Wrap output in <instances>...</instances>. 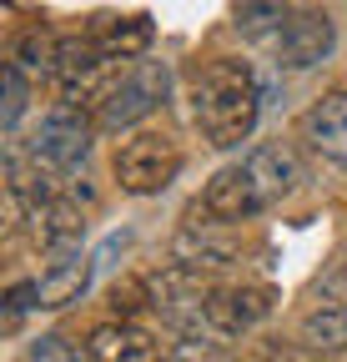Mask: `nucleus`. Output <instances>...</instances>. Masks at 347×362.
<instances>
[{
	"instance_id": "nucleus-12",
	"label": "nucleus",
	"mask_w": 347,
	"mask_h": 362,
	"mask_svg": "<svg viewBox=\"0 0 347 362\" xmlns=\"http://www.w3.org/2000/svg\"><path fill=\"white\" fill-rule=\"evenodd\" d=\"M302 136L332 161H347V90L322 96L307 116H302Z\"/></svg>"
},
{
	"instance_id": "nucleus-5",
	"label": "nucleus",
	"mask_w": 347,
	"mask_h": 362,
	"mask_svg": "<svg viewBox=\"0 0 347 362\" xmlns=\"http://www.w3.org/2000/svg\"><path fill=\"white\" fill-rule=\"evenodd\" d=\"M86 151H91V126L76 106H56L30 136V161L46 171H71L86 161Z\"/></svg>"
},
{
	"instance_id": "nucleus-18",
	"label": "nucleus",
	"mask_w": 347,
	"mask_h": 362,
	"mask_svg": "<svg viewBox=\"0 0 347 362\" xmlns=\"http://www.w3.org/2000/svg\"><path fill=\"white\" fill-rule=\"evenodd\" d=\"M166 362H232V352L216 337H206V332H192V337H182L166 352Z\"/></svg>"
},
{
	"instance_id": "nucleus-6",
	"label": "nucleus",
	"mask_w": 347,
	"mask_h": 362,
	"mask_svg": "<svg viewBox=\"0 0 347 362\" xmlns=\"http://www.w3.org/2000/svg\"><path fill=\"white\" fill-rule=\"evenodd\" d=\"M267 312H272V287H211L206 312H201V332L242 337L257 322H267Z\"/></svg>"
},
{
	"instance_id": "nucleus-4",
	"label": "nucleus",
	"mask_w": 347,
	"mask_h": 362,
	"mask_svg": "<svg viewBox=\"0 0 347 362\" xmlns=\"http://www.w3.org/2000/svg\"><path fill=\"white\" fill-rule=\"evenodd\" d=\"M166 66L161 61H136L121 81H111V90L101 96V126L106 131H121V126H136L141 116H151L161 101H166Z\"/></svg>"
},
{
	"instance_id": "nucleus-7",
	"label": "nucleus",
	"mask_w": 347,
	"mask_h": 362,
	"mask_svg": "<svg viewBox=\"0 0 347 362\" xmlns=\"http://www.w3.org/2000/svg\"><path fill=\"white\" fill-rule=\"evenodd\" d=\"M337 45V30L327 16L317 11H292L277 35H272V51H277V66H292V71H307L317 61H327V51Z\"/></svg>"
},
{
	"instance_id": "nucleus-16",
	"label": "nucleus",
	"mask_w": 347,
	"mask_h": 362,
	"mask_svg": "<svg viewBox=\"0 0 347 362\" xmlns=\"http://www.w3.org/2000/svg\"><path fill=\"white\" fill-rule=\"evenodd\" d=\"M96 40L106 45L111 56H141L146 45H151V21L146 16H106L96 21Z\"/></svg>"
},
{
	"instance_id": "nucleus-14",
	"label": "nucleus",
	"mask_w": 347,
	"mask_h": 362,
	"mask_svg": "<svg viewBox=\"0 0 347 362\" xmlns=\"http://www.w3.org/2000/svg\"><path fill=\"white\" fill-rule=\"evenodd\" d=\"M91 282V257H61L35 277V307H66Z\"/></svg>"
},
{
	"instance_id": "nucleus-9",
	"label": "nucleus",
	"mask_w": 347,
	"mask_h": 362,
	"mask_svg": "<svg viewBox=\"0 0 347 362\" xmlns=\"http://www.w3.org/2000/svg\"><path fill=\"white\" fill-rule=\"evenodd\" d=\"M146 292H151V307H156L161 317H171V322H196V327H201V312H206L211 287L201 282L196 267H182V262L166 267L161 277L146 282Z\"/></svg>"
},
{
	"instance_id": "nucleus-3",
	"label": "nucleus",
	"mask_w": 347,
	"mask_h": 362,
	"mask_svg": "<svg viewBox=\"0 0 347 362\" xmlns=\"http://www.w3.org/2000/svg\"><path fill=\"white\" fill-rule=\"evenodd\" d=\"M177 171H182V151L161 131H141L116 151V181H121V192H131V197L166 192L171 181H177Z\"/></svg>"
},
{
	"instance_id": "nucleus-1",
	"label": "nucleus",
	"mask_w": 347,
	"mask_h": 362,
	"mask_svg": "<svg viewBox=\"0 0 347 362\" xmlns=\"http://www.w3.org/2000/svg\"><path fill=\"white\" fill-rule=\"evenodd\" d=\"M297 181H302V166H297V156L287 146H257L237 166L211 176V187L196 202V216H206V221H247L257 211L277 206Z\"/></svg>"
},
{
	"instance_id": "nucleus-15",
	"label": "nucleus",
	"mask_w": 347,
	"mask_h": 362,
	"mask_svg": "<svg viewBox=\"0 0 347 362\" xmlns=\"http://www.w3.org/2000/svg\"><path fill=\"white\" fill-rule=\"evenodd\" d=\"M56 61H61V40L46 30V25H30L16 45H11V66L20 76H56Z\"/></svg>"
},
{
	"instance_id": "nucleus-13",
	"label": "nucleus",
	"mask_w": 347,
	"mask_h": 362,
	"mask_svg": "<svg viewBox=\"0 0 347 362\" xmlns=\"http://www.w3.org/2000/svg\"><path fill=\"white\" fill-rule=\"evenodd\" d=\"M30 232L40 247H66V242H81L86 232V216L71 197H51V202H35L30 206Z\"/></svg>"
},
{
	"instance_id": "nucleus-19",
	"label": "nucleus",
	"mask_w": 347,
	"mask_h": 362,
	"mask_svg": "<svg viewBox=\"0 0 347 362\" xmlns=\"http://www.w3.org/2000/svg\"><path fill=\"white\" fill-rule=\"evenodd\" d=\"M25 362H96V352L81 347V342H71V337H40Z\"/></svg>"
},
{
	"instance_id": "nucleus-17",
	"label": "nucleus",
	"mask_w": 347,
	"mask_h": 362,
	"mask_svg": "<svg viewBox=\"0 0 347 362\" xmlns=\"http://www.w3.org/2000/svg\"><path fill=\"white\" fill-rule=\"evenodd\" d=\"M282 21H287V11L277 0H237V25L247 35H257V40H272Z\"/></svg>"
},
{
	"instance_id": "nucleus-10",
	"label": "nucleus",
	"mask_w": 347,
	"mask_h": 362,
	"mask_svg": "<svg viewBox=\"0 0 347 362\" xmlns=\"http://www.w3.org/2000/svg\"><path fill=\"white\" fill-rule=\"evenodd\" d=\"M302 337L322 352H342L347 347V282L332 277L327 292H317V307L302 317Z\"/></svg>"
},
{
	"instance_id": "nucleus-11",
	"label": "nucleus",
	"mask_w": 347,
	"mask_h": 362,
	"mask_svg": "<svg viewBox=\"0 0 347 362\" xmlns=\"http://www.w3.org/2000/svg\"><path fill=\"white\" fill-rule=\"evenodd\" d=\"M86 347L96 352V362H161L156 337L141 332L136 322H101Z\"/></svg>"
},
{
	"instance_id": "nucleus-8",
	"label": "nucleus",
	"mask_w": 347,
	"mask_h": 362,
	"mask_svg": "<svg viewBox=\"0 0 347 362\" xmlns=\"http://www.w3.org/2000/svg\"><path fill=\"white\" fill-rule=\"evenodd\" d=\"M111 66H116V56L106 51L96 35L61 40L56 81H61V90H66L71 101H76V96H106V90H111Z\"/></svg>"
},
{
	"instance_id": "nucleus-2",
	"label": "nucleus",
	"mask_w": 347,
	"mask_h": 362,
	"mask_svg": "<svg viewBox=\"0 0 347 362\" xmlns=\"http://www.w3.org/2000/svg\"><path fill=\"white\" fill-rule=\"evenodd\" d=\"M192 111H196V126L211 146H242L257 126V116H262V90H257L252 66L247 61H211L196 76Z\"/></svg>"
},
{
	"instance_id": "nucleus-20",
	"label": "nucleus",
	"mask_w": 347,
	"mask_h": 362,
	"mask_svg": "<svg viewBox=\"0 0 347 362\" xmlns=\"http://www.w3.org/2000/svg\"><path fill=\"white\" fill-rule=\"evenodd\" d=\"M20 111H25V76L16 71V66H6V131H16V121H20Z\"/></svg>"
}]
</instances>
